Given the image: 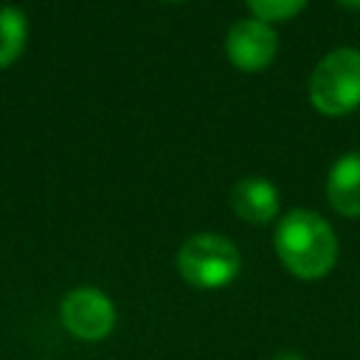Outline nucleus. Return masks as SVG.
<instances>
[{
    "label": "nucleus",
    "mask_w": 360,
    "mask_h": 360,
    "mask_svg": "<svg viewBox=\"0 0 360 360\" xmlns=\"http://www.w3.org/2000/svg\"><path fill=\"white\" fill-rule=\"evenodd\" d=\"M326 200L343 217H360V152L338 158L326 177Z\"/></svg>",
    "instance_id": "7"
},
{
    "label": "nucleus",
    "mask_w": 360,
    "mask_h": 360,
    "mask_svg": "<svg viewBox=\"0 0 360 360\" xmlns=\"http://www.w3.org/2000/svg\"><path fill=\"white\" fill-rule=\"evenodd\" d=\"M309 101L318 112L335 118L349 115L360 107V51L335 48L329 51L309 76Z\"/></svg>",
    "instance_id": "2"
},
{
    "label": "nucleus",
    "mask_w": 360,
    "mask_h": 360,
    "mask_svg": "<svg viewBox=\"0 0 360 360\" xmlns=\"http://www.w3.org/2000/svg\"><path fill=\"white\" fill-rule=\"evenodd\" d=\"M273 360H304V357H301L298 352H278Z\"/></svg>",
    "instance_id": "10"
},
{
    "label": "nucleus",
    "mask_w": 360,
    "mask_h": 360,
    "mask_svg": "<svg viewBox=\"0 0 360 360\" xmlns=\"http://www.w3.org/2000/svg\"><path fill=\"white\" fill-rule=\"evenodd\" d=\"M242 270L236 245L219 233H194L177 250V273L200 290L231 284Z\"/></svg>",
    "instance_id": "3"
},
{
    "label": "nucleus",
    "mask_w": 360,
    "mask_h": 360,
    "mask_svg": "<svg viewBox=\"0 0 360 360\" xmlns=\"http://www.w3.org/2000/svg\"><path fill=\"white\" fill-rule=\"evenodd\" d=\"M245 3L253 11V17L262 20V22L290 20V17H295L307 6V0H245Z\"/></svg>",
    "instance_id": "9"
},
{
    "label": "nucleus",
    "mask_w": 360,
    "mask_h": 360,
    "mask_svg": "<svg viewBox=\"0 0 360 360\" xmlns=\"http://www.w3.org/2000/svg\"><path fill=\"white\" fill-rule=\"evenodd\" d=\"M273 242L281 264L304 281L323 278L338 262V236L332 225L321 214L307 208L284 214L276 225Z\"/></svg>",
    "instance_id": "1"
},
{
    "label": "nucleus",
    "mask_w": 360,
    "mask_h": 360,
    "mask_svg": "<svg viewBox=\"0 0 360 360\" xmlns=\"http://www.w3.org/2000/svg\"><path fill=\"white\" fill-rule=\"evenodd\" d=\"M28 22L14 6H0V68H8L25 48Z\"/></svg>",
    "instance_id": "8"
},
{
    "label": "nucleus",
    "mask_w": 360,
    "mask_h": 360,
    "mask_svg": "<svg viewBox=\"0 0 360 360\" xmlns=\"http://www.w3.org/2000/svg\"><path fill=\"white\" fill-rule=\"evenodd\" d=\"M62 323L82 340H101L115 326V307L101 290L76 287L62 298Z\"/></svg>",
    "instance_id": "4"
},
{
    "label": "nucleus",
    "mask_w": 360,
    "mask_h": 360,
    "mask_svg": "<svg viewBox=\"0 0 360 360\" xmlns=\"http://www.w3.org/2000/svg\"><path fill=\"white\" fill-rule=\"evenodd\" d=\"M340 6H346V8H360V0H338Z\"/></svg>",
    "instance_id": "11"
},
{
    "label": "nucleus",
    "mask_w": 360,
    "mask_h": 360,
    "mask_svg": "<svg viewBox=\"0 0 360 360\" xmlns=\"http://www.w3.org/2000/svg\"><path fill=\"white\" fill-rule=\"evenodd\" d=\"M278 51V37L270 22H262L256 17L236 20L225 34V53L233 62V68L245 73L264 70Z\"/></svg>",
    "instance_id": "5"
},
{
    "label": "nucleus",
    "mask_w": 360,
    "mask_h": 360,
    "mask_svg": "<svg viewBox=\"0 0 360 360\" xmlns=\"http://www.w3.org/2000/svg\"><path fill=\"white\" fill-rule=\"evenodd\" d=\"M231 208L250 225H267L278 214V191L264 177H242L231 188Z\"/></svg>",
    "instance_id": "6"
}]
</instances>
